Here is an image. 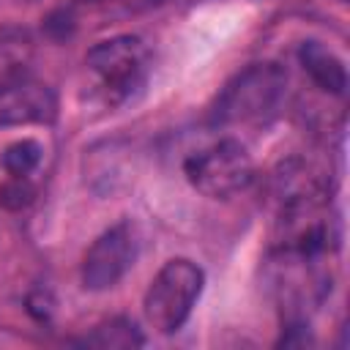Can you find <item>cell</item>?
<instances>
[{"label": "cell", "mask_w": 350, "mask_h": 350, "mask_svg": "<svg viewBox=\"0 0 350 350\" xmlns=\"http://www.w3.org/2000/svg\"><path fill=\"white\" fill-rule=\"evenodd\" d=\"M287 93V71L279 63L262 60L235 74L216 98L213 123L221 126H260L268 123Z\"/></svg>", "instance_id": "1"}, {"label": "cell", "mask_w": 350, "mask_h": 350, "mask_svg": "<svg viewBox=\"0 0 350 350\" xmlns=\"http://www.w3.org/2000/svg\"><path fill=\"white\" fill-rule=\"evenodd\" d=\"M205 287V271L189 260V257H172L167 260L159 273L150 279L145 298H142V314L148 325L159 334H175L183 328V323L191 317V309L197 306Z\"/></svg>", "instance_id": "2"}, {"label": "cell", "mask_w": 350, "mask_h": 350, "mask_svg": "<svg viewBox=\"0 0 350 350\" xmlns=\"http://www.w3.org/2000/svg\"><path fill=\"white\" fill-rule=\"evenodd\" d=\"M85 66L96 77L101 96L109 104H120L142 90L150 71V49L139 36L120 33L93 44L85 55Z\"/></svg>", "instance_id": "3"}, {"label": "cell", "mask_w": 350, "mask_h": 350, "mask_svg": "<svg viewBox=\"0 0 350 350\" xmlns=\"http://www.w3.org/2000/svg\"><path fill=\"white\" fill-rule=\"evenodd\" d=\"M183 175L200 194L211 200H227L241 194L254 180V161L243 142L232 137H221L200 150H194L183 161Z\"/></svg>", "instance_id": "4"}, {"label": "cell", "mask_w": 350, "mask_h": 350, "mask_svg": "<svg viewBox=\"0 0 350 350\" xmlns=\"http://www.w3.org/2000/svg\"><path fill=\"white\" fill-rule=\"evenodd\" d=\"M139 249V238L131 221H118L104 230L82 260V287L90 293H104L115 287L126 271L134 265Z\"/></svg>", "instance_id": "5"}, {"label": "cell", "mask_w": 350, "mask_h": 350, "mask_svg": "<svg viewBox=\"0 0 350 350\" xmlns=\"http://www.w3.org/2000/svg\"><path fill=\"white\" fill-rule=\"evenodd\" d=\"M57 118V96L49 85L33 77L0 93V126H33L52 123Z\"/></svg>", "instance_id": "6"}, {"label": "cell", "mask_w": 350, "mask_h": 350, "mask_svg": "<svg viewBox=\"0 0 350 350\" xmlns=\"http://www.w3.org/2000/svg\"><path fill=\"white\" fill-rule=\"evenodd\" d=\"M298 60H301L304 71L309 74V79L320 90H325L331 96H345V90H347V68H345V60L331 46H325L323 41L309 38V41H304L298 46Z\"/></svg>", "instance_id": "7"}, {"label": "cell", "mask_w": 350, "mask_h": 350, "mask_svg": "<svg viewBox=\"0 0 350 350\" xmlns=\"http://www.w3.org/2000/svg\"><path fill=\"white\" fill-rule=\"evenodd\" d=\"M33 55H36V44L25 27L0 30V93L30 77Z\"/></svg>", "instance_id": "8"}, {"label": "cell", "mask_w": 350, "mask_h": 350, "mask_svg": "<svg viewBox=\"0 0 350 350\" xmlns=\"http://www.w3.org/2000/svg\"><path fill=\"white\" fill-rule=\"evenodd\" d=\"M41 159H44V148L38 139L33 137H22L11 145L3 148L0 153V167L8 178H30L38 167H41Z\"/></svg>", "instance_id": "9"}, {"label": "cell", "mask_w": 350, "mask_h": 350, "mask_svg": "<svg viewBox=\"0 0 350 350\" xmlns=\"http://www.w3.org/2000/svg\"><path fill=\"white\" fill-rule=\"evenodd\" d=\"M79 345H85V347H109L112 350V347H139V345H145V339H142L139 328L131 320L112 317L109 323H101L90 336L79 339Z\"/></svg>", "instance_id": "10"}, {"label": "cell", "mask_w": 350, "mask_h": 350, "mask_svg": "<svg viewBox=\"0 0 350 350\" xmlns=\"http://www.w3.org/2000/svg\"><path fill=\"white\" fill-rule=\"evenodd\" d=\"M36 200V186L30 178H8L0 186V205L5 211H22Z\"/></svg>", "instance_id": "11"}]
</instances>
